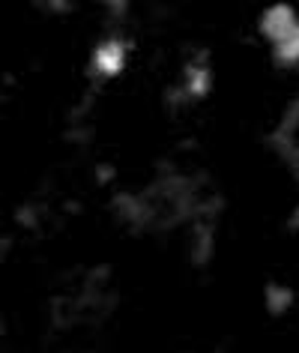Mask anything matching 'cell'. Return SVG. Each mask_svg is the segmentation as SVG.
I'll list each match as a JSON object with an SVG mask.
<instances>
[{
	"label": "cell",
	"instance_id": "obj_1",
	"mask_svg": "<svg viewBox=\"0 0 299 353\" xmlns=\"http://www.w3.org/2000/svg\"><path fill=\"white\" fill-rule=\"evenodd\" d=\"M278 150L281 156L287 159V165L293 168V174L299 176V102L285 114V120H281V129H278Z\"/></svg>",
	"mask_w": 299,
	"mask_h": 353
},
{
	"label": "cell",
	"instance_id": "obj_2",
	"mask_svg": "<svg viewBox=\"0 0 299 353\" xmlns=\"http://www.w3.org/2000/svg\"><path fill=\"white\" fill-rule=\"evenodd\" d=\"M123 57H126V51H123V42L117 39H111V42H105V46L96 48V69H99L102 75H114V72H120L123 69Z\"/></svg>",
	"mask_w": 299,
	"mask_h": 353
}]
</instances>
